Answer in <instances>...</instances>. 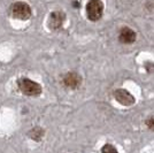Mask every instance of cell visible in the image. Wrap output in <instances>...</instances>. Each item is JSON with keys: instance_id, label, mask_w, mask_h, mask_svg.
Returning a JSON list of instances; mask_svg holds the SVG:
<instances>
[{"instance_id": "obj_10", "label": "cell", "mask_w": 154, "mask_h": 153, "mask_svg": "<svg viewBox=\"0 0 154 153\" xmlns=\"http://www.w3.org/2000/svg\"><path fill=\"white\" fill-rule=\"evenodd\" d=\"M146 126H147L149 129L154 130V115L153 116H149L147 120H146Z\"/></svg>"}, {"instance_id": "obj_4", "label": "cell", "mask_w": 154, "mask_h": 153, "mask_svg": "<svg viewBox=\"0 0 154 153\" xmlns=\"http://www.w3.org/2000/svg\"><path fill=\"white\" fill-rule=\"evenodd\" d=\"M114 98L123 106H131L135 104V97L124 89H117L114 91Z\"/></svg>"}, {"instance_id": "obj_9", "label": "cell", "mask_w": 154, "mask_h": 153, "mask_svg": "<svg viewBox=\"0 0 154 153\" xmlns=\"http://www.w3.org/2000/svg\"><path fill=\"white\" fill-rule=\"evenodd\" d=\"M101 153H119L117 150L110 144H105L101 148Z\"/></svg>"}, {"instance_id": "obj_1", "label": "cell", "mask_w": 154, "mask_h": 153, "mask_svg": "<svg viewBox=\"0 0 154 153\" xmlns=\"http://www.w3.org/2000/svg\"><path fill=\"white\" fill-rule=\"evenodd\" d=\"M17 85L19 89L26 96H38L42 93V86L29 78H20Z\"/></svg>"}, {"instance_id": "obj_7", "label": "cell", "mask_w": 154, "mask_h": 153, "mask_svg": "<svg viewBox=\"0 0 154 153\" xmlns=\"http://www.w3.org/2000/svg\"><path fill=\"white\" fill-rule=\"evenodd\" d=\"M120 40L123 44H131L136 40V32L130 28H123L120 32Z\"/></svg>"}, {"instance_id": "obj_6", "label": "cell", "mask_w": 154, "mask_h": 153, "mask_svg": "<svg viewBox=\"0 0 154 153\" xmlns=\"http://www.w3.org/2000/svg\"><path fill=\"white\" fill-rule=\"evenodd\" d=\"M64 17L66 16L62 12H53L48 19V26L51 27L52 29L57 30L59 28H61V26L63 24Z\"/></svg>"}, {"instance_id": "obj_2", "label": "cell", "mask_w": 154, "mask_h": 153, "mask_svg": "<svg viewBox=\"0 0 154 153\" xmlns=\"http://www.w3.org/2000/svg\"><path fill=\"white\" fill-rule=\"evenodd\" d=\"M103 4L101 0H90L86 5V14L91 21H98L103 16Z\"/></svg>"}, {"instance_id": "obj_5", "label": "cell", "mask_w": 154, "mask_h": 153, "mask_svg": "<svg viewBox=\"0 0 154 153\" xmlns=\"http://www.w3.org/2000/svg\"><path fill=\"white\" fill-rule=\"evenodd\" d=\"M63 83L67 88L77 89L81 85V83H82V78L76 73H68L63 77Z\"/></svg>"}, {"instance_id": "obj_8", "label": "cell", "mask_w": 154, "mask_h": 153, "mask_svg": "<svg viewBox=\"0 0 154 153\" xmlns=\"http://www.w3.org/2000/svg\"><path fill=\"white\" fill-rule=\"evenodd\" d=\"M44 136V130L42 128H35L30 131V137L35 140H39Z\"/></svg>"}, {"instance_id": "obj_3", "label": "cell", "mask_w": 154, "mask_h": 153, "mask_svg": "<svg viewBox=\"0 0 154 153\" xmlns=\"http://www.w3.org/2000/svg\"><path fill=\"white\" fill-rule=\"evenodd\" d=\"M12 15L15 19L20 20H28L31 16V8L26 2H15L12 6Z\"/></svg>"}]
</instances>
